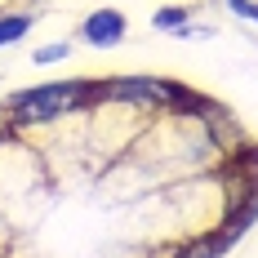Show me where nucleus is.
I'll return each mask as SVG.
<instances>
[{
	"mask_svg": "<svg viewBox=\"0 0 258 258\" xmlns=\"http://www.w3.org/2000/svg\"><path fill=\"white\" fill-rule=\"evenodd\" d=\"M89 103H94L89 80H53V85H36V89H23V94L5 98L0 116L9 125H45V120H58V116L80 111Z\"/></svg>",
	"mask_w": 258,
	"mask_h": 258,
	"instance_id": "1",
	"label": "nucleus"
},
{
	"mask_svg": "<svg viewBox=\"0 0 258 258\" xmlns=\"http://www.w3.org/2000/svg\"><path fill=\"white\" fill-rule=\"evenodd\" d=\"M125 14L120 9H94L85 23H80V40L85 45H94V49H111V45H120L125 40Z\"/></svg>",
	"mask_w": 258,
	"mask_h": 258,
	"instance_id": "2",
	"label": "nucleus"
},
{
	"mask_svg": "<svg viewBox=\"0 0 258 258\" xmlns=\"http://www.w3.org/2000/svg\"><path fill=\"white\" fill-rule=\"evenodd\" d=\"M236 240L227 232H223V227H218V232H209V236H201V240H187V245H182L178 254L174 258H223L227 254V249H232Z\"/></svg>",
	"mask_w": 258,
	"mask_h": 258,
	"instance_id": "3",
	"label": "nucleus"
},
{
	"mask_svg": "<svg viewBox=\"0 0 258 258\" xmlns=\"http://www.w3.org/2000/svg\"><path fill=\"white\" fill-rule=\"evenodd\" d=\"M23 31H31V14H9V18H0V49L14 45Z\"/></svg>",
	"mask_w": 258,
	"mask_h": 258,
	"instance_id": "4",
	"label": "nucleus"
},
{
	"mask_svg": "<svg viewBox=\"0 0 258 258\" xmlns=\"http://www.w3.org/2000/svg\"><path fill=\"white\" fill-rule=\"evenodd\" d=\"M62 58H67V45H40V49H36V62H40V67H45V62H62Z\"/></svg>",
	"mask_w": 258,
	"mask_h": 258,
	"instance_id": "5",
	"label": "nucleus"
},
{
	"mask_svg": "<svg viewBox=\"0 0 258 258\" xmlns=\"http://www.w3.org/2000/svg\"><path fill=\"white\" fill-rule=\"evenodd\" d=\"M187 23V9H160L156 14V27H182Z\"/></svg>",
	"mask_w": 258,
	"mask_h": 258,
	"instance_id": "6",
	"label": "nucleus"
},
{
	"mask_svg": "<svg viewBox=\"0 0 258 258\" xmlns=\"http://www.w3.org/2000/svg\"><path fill=\"white\" fill-rule=\"evenodd\" d=\"M227 5H232L240 18H254V23H258V5H254V0H227Z\"/></svg>",
	"mask_w": 258,
	"mask_h": 258,
	"instance_id": "7",
	"label": "nucleus"
}]
</instances>
